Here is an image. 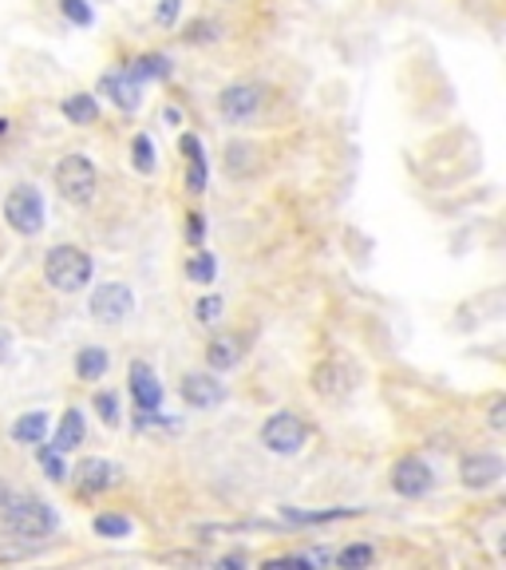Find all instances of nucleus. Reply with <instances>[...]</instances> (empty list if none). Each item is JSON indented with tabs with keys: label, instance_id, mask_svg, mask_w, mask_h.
I'll use <instances>...</instances> for the list:
<instances>
[{
	"label": "nucleus",
	"instance_id": "f257e3e1",
	"mask_svg": "<svg viewBox=\"0 0 506 570\" xmlns=\"http://www.w3.org/2000/svg\"><path fill=\"white\" fill-rule=\"evenodd\" d=\"M60 515L36 499V495H4V507H0V531L17 535V539H48L56 535Z\"/></svg>",
	"mask_w": 506,
	"mask_h": 570
},
{
	"label": "nucleus",
	"instance_id": "f03ea898",
	"mask_svg": "<svg viewBox=\"0 0 506 570\" xmlns=\"http://www.w3.org/2000/svg\"><path fill=\"white\" fill-rule=\"evenodd\" d=\"M44 277L56 294H80L92 282V257L80 246H52L44 254Z\"/></svg>",
	"mask_w": 506,
	"mask_h": 570
},
{
	"label": "nucleus",
	"instance_id": "7ed1b4c3",
	"mask_svg": "<svg viewBox=\"0 0 506 570\" xmlns=\"http://www.w3.org/2000/svg\"><path fill=\"white\" fill-rule=\"evenodd\" d=\"M52 179H56V190L64 194V202H72V207H87L95 199V190H99V175H95V162L87 155H64Z\"/></svg>",
	"mask_w": 506,
	"mask_h": 570
},
{
	"label": "nucleus",
	"instance_id": "20e7f679",
	"mask_svg": "<svg viewBox=\"0 0 506 570\" xmlns=\"http://www.w3.org/2000/svg\"><path fill=\"white\" fill-rule=\"evenodd\" d=\"M44 194H40L32 182H17L4 199V222H9L17 234H40L44 230Z\"/></svg>",
	"mask_w": 506,
	"mask_h": 570
},
{
	"label": "nucleus",
	"instance_id": "39448f33",
	"mask_svg": "<svg viewBox=\"0 0 506 570\" xmlns=\"http://www.w3.org/2000/svg\"><path fill=\"white\" fill-rule=\"evenodd\" d=\"M262 444L273 456H297L301 447L309 444V424L297 412H273L262 424Z\"/></svg>",
	"mask_w": 506,
	"mask_h": 570
},
{
	"label": "nucleus",
	"instance_id": "423d86ee",
	"mask_svg": "<svg viewBox=\"0 0 506 570\" xmlns=\"http://www.w3.org/2000/svg\"><path fill=\"white\" fill-rule=\"evenodd\" d=\"M87 309H92V317L99 325H119L131 317L135 309V294H131V285H123V282H104L99 289L92 294V302H87Z\"/></svg>",
	"mask_w": 506,
	"mask_h": 570
},
{
	"label": "nucleus",
	"instance_id": "0eeeda50",
	"mask_svg": "<svg viewBox=\"0 0 506 570\" xmlns=\"http://www.w3.org/2000/svg\"><path fill=\"white\" fill-rule=\"evenodd\" d=\"M392 487H396V495H403V499H423V495L435 487L432 464L420 456H403L400 464L392 467Z\"/></svg>",
	"mask_w": 506,
	"mask_h": 570
},
{
	"label": "nucleus",
	"instance_id": "6e6552de",
	"mask_svg": "<svg viewBox=\"0 0 506 570\" xmlns=\"http://www.w3.org/2000/svg\"><path fill=\"white\" fill-rule=\"evenodd\" d=\"M67 479H75V487H80L84 495H104L123 479V467L112 464V460L92 456V460H84V464L75 467V472H67Z\"/></svg>",
	"mask_w": 506,
	"mask_h": 570
},
{
	"label": "nucleus",
	"instance_id": "1a4fd4ad",
	"mask_svg": "<svg viewBox=\"0 0 506 570\" xmlns=\"http://www.w3.org/2000/svg\"><path fill=\"white\" fill-rule=\"evenodd\" d=\"M460 475H463V487H471V492H487V487H495L498 479H503L506 467L495 452H471V456H463Z\"/></svg>",
	"mask_w": 506,
	"mask_h": 570
},
{
	"label": "nucleus",
	"instance_id": "9d476101",
	"mask_svg": "<svg viewBox=\"0 0 506 570\" xmlns=\"http://www.w3.org/2000/svg\"><path fill=\"white\" fill-rule=\"evenodd\" d=\"M257 107H262V87L257 84H230L222 95H218V112H222L230 124H245V119H253Z\"/></svg>",
	"mask_w": 506,
	"mask_h": 570
},
{
	"label": "nucleus",
	"instance_id": "9b49d317",
	"mask_svg": "<svg viewBox=\"0 0 506 570\" xmlns=\"http://www.w3.org/2000/svg\"><path fill=\"white\" fill-rule=\"evenodd\" d=\"M127 389H131V400L139 412H159L162 409V384L159 377H155V369L143 361L131 365V372H127Z\"/></svg>",
	"mask_w": 506,
	"mask_h": 570
},
{
	"label": "nucleus",
	"instance_id": "f8f14e48",
	"mask_svg": "<svg viewBox=\"0 0 506 570\" xmlns=\"http://www.w3.org/2000/svg\"><path fill=\"white\" fill-rule=\"evenodd\" d=\"M182 400L190 409H214V404L225 400V389L214 372H187L182 377Z\"/></svg>",
	"mask_w": 506,
	"mask_h": 570
},
{
	"label": "nucleus",
	"instance_id": "ddd939ff",
	"mask_svg": "<svg viewBox=\"0 0 506 570\" xmlns=\"http://www.w3.org/2000/svg\"><path fill=\"white\" fill-rule=\"evenodd\" d=\"M245 357V337L242 332H222L207 345V365L214 372H230Z\"/></svg>",
	"mask_w": 506,
	"mask_h": 570
},
{
	"label": "nucleus",
	"instance_id": "4468645a",
	"mask_svg": "<svg viewBox=\"0 0 506 570\" xmlns=\"http://www.w3.org/2000/svg\"><path fill=\"white\" fill-rule=\"evenodd\" d=\"M182 155H187V187L190 194H207V151L198 135H182Z\"/></svg>",
	"mask_w": 506,
	"mask_h": 570
},
{
	"label": "nucleus",
	"instance_id": "2eb2a0df",
	"mask_svg": "<svg viewBox=\"0 0 506 570\" xmlns=\"http://www.w3.org/2000/svg\"><path fill=\"white\" fill-rule=\"evenodd\" d=\"M348 384H352V380H348L345 365L325 361V365H317V369H313V389H317L325 400H340L348 392Z\"/></svg>",
	"mask_w": 506,
	"mask_h": 570
},
{
	"label": "nucleus",
	"instance_id": "dca6fc26",
	"mask_svg": "<svg viewBox=\"0 0 506 570\" xmlns=\"http://www.w3.org/2000/svg\"><path fill=\"white\" fill-rule=\"evenodd\" d=\"M104 92H112V99L123 107V112H135L139 107V99H143V87H139V80L123 67V72H112V76H104Z\"/></svg>",
	"mask_w": 506,
	"mask_h": 570
},
{
	"label": "nucleus",
	"instance_id": "f3484780",
	"mask_svg": "<svg viewBox=\"0 0 506 570\" xmlns=\"http://www.w3.org/2000/svg\"><path fill=\"white\" fill-rule=\"evenodd\" d=\"M107 365H112V357H107V349H99V345H84V349L75 352V377L87 380V384L104 380Z\"/></svg>",
	"mask_w": 506,
	"mask_h": 570
},
{
	"label": "nucleus",
	"instance_id": "a211bd4d",
	"mask_svg": "<svg viewBox=\"0 0 506 570\" xmlns=\"http://www.w3.org/2000/svg\"><path fill=\"white\" fill-rule=\"evenodd\" d=\"M84 432H87V424H84V412L80 409H67L64 412V420H60L56 424V440H52V447H56V452H75V447L84 444Z\"/></svg>",
	"mask_w": 506,
	"mask_h": 570
},
{
	"label": "nucleus",
	"instance_id": "6ab92c4d",
	"mask_svg": "<svg viewBox=\"0 0 506 570\" xmlns=\"http://www.w3.org/2000/svg\"><path fill=\"white\" fill-rule=\"evenodd\" d=\"M44 436H48V412H24V416L12 424V440L24 447L44 444Z\"/></svg>",
	"mask_w": 506,
	"mask_h": 570
},
{
	"label": "nucleus",
	"instance_id": "aec40b11",
	"mask_svg": "<svg viewBox=\"0 0 506 570\" xmlns=\"http://www.w3.org/2000/svg\"><path fill=\"white\" fill-rule=\"evenodd\" d=\"M60 112H64V119H72V124H95V119H99V99L87 92H75L60 104Z\"/></svg>",
	"mask_w": 506,
	"mask_h": 570
},
{
	"label": "nucleus",
	"instance_id": "412c9836",
	"mask_svg": "<svg viewBox=\"0 0 506 570\" xmlns=\"http://www.w3.org/2000/svg\"><path fill=\"white\" fill-rule=\"evenodd\" d=\"M253 167H257V151H253V142H230V147H225V171L234 175V179L253 175Z\"/></svg>",
	"mask_w": 506,
	"mask_h": 570
},
{
	"label": "nucleus",
	"instance_id": "4be33fe9",
	"mask_svg": "<svg viewBox=\"0 0 506 570\" xmlns=\"http://www.w3.org/2000/svg\"><path fill=\"white\" fill-rule=\"evenodd\" d=\"M135 80H167L170 76V56H159V52H147L139 56L131 67H127Z\"/></svg>",
	"mask_w": 506,
	"mask_h": 570
},
{
	"label": "nucleus",
	"instance_id": "5701e85b",
	"mask_svg": "<svg viewBox=\"0 0 506 570\" xmlns=\"http://www.w3.org/2000/svg\"><path fill=\"white\" fill-rule=\"evenodd\" d=\"M92 531L104 535V539H127V535H131V519H127V515L104 511V515H95L92 519Z\"/></svg>",
	"mask_w": 506,
	"mask_h": 570
},
{
	"label": "nucleus",
	"instance_id": "b1692460",
	"mask_svg": "<svg viewBox=\"0 0 506 570\" xmlns=\"http://www.w3.org/2000/svg\"><path fill=\"white\" fill-rule=\"evenodd\" d=\"M214 274H218V262H214V254H210V250H198V254H190V262H187V277H190V282L210 285V282H214Z\"/></svg>",
	"mask_w": 506,
	"mask_h": 570
},
{
	"label": "nucleus",
	"instance_id": "393cba45",
	"mask_svg": "<svg viewBox=\"0 0 506 570\" xmlns=\"http://www.w3.org/2000/svg\"><path fill=\"white\" fill-rule=\"evenodd\" d=\"M182 40H187V44H218V40H222V24L210 17L190 20V29L182 32Z\"/></svg>",
	"mask_w": 506,
	"mask_h": 570
},
{
	"label": "nucleus",
	"instance_id": "a878e982",
	"mask_svg": "<svg viewBox=\"0 0 506 570\" xmlns=\"http://www.w3.org/2000/svg\"><path fill=\"white\" fill-rule=\"evenodd\" d=\"M40 447V452H36V456H40V467H44V475H48V479H52V484H64V479H67V464H64V452H56V447H52V444H36Z\"/></svg>",
	"mask_w": 506,
	"mask_h": 570
},
{
	"label": "nucleus",
	"instance_id": "bb28decb",
	"mask_svg": "<svg viewBox=\"0 0 506 570\" xmlns=\"http://www.w3.org/2000/svg\"><path fill=\"white\" fill-rule=\"evenodd\" d=\"M333 562L345 567V570H360V567H372L376 551H372V547H365V542H357V547H345V551L333 555Z\"/></svg>",
	"mask_w": 506,
	"mask_h": 570
},
{
	"label": "nucleus",
	"instance_id": "cd10ccee",
	"mask_svg": "<svg viewBox=\"0 0 506 570\" xmlns=\"http://www.w3.org/2000/svg\"><path fill=\"white\" fill-rule=\"evenodd\" d=\"M348 515H357V507H333V511H293L289 507L285 519L305 527V522H337V519H348Z\"/></svg>",
	"mask_w": 506,
	"mask_h": 570
},
{
	"label": "nucleus",
	"instance_id": "c85d7f7f",
	"mask_svg": "<svg viewBox=\"0 0 506 570\" xmlns=\"http://www.w3.org/2000/svg\"><path fill=\"white\" fill-rule=\"evenodd\" d=\"M222 309H225V302H222V297H218V294L198 297V305H194L198 325H218V321H222Z\"/></svg>",
	"mask_w": 506,
	"mask_h": 570
},
{
	"label": "nucleus",
	"instance_id": "c756f323",
	"mask_svg": "<svg viewBox=\"0 0 506 570\" xmlns=\"http://www.w3.org/2000/svg\"><path fill=\"white\" fill-rule=\"evenodd\" d=\"M60 12H64V20H72L75 29H87V24L95 20V12H92L87 0H60Z\"/></svg>",
	"mask_w": 506,
	"mask_h": 570
},
{
	"label": "nucleus",
	"instance_id": "7c9ffc66",
	"mask_svg": "<svg viewBox=\"0 0 506 570\" xmlns=\"http://www.w3.org/2000/svg\"><path fill=\"white\" fill-rule=\"evenodd\" d=\"M95 412H99V420L107 428H119V400H115V392H95Z\"/></svg>",
	"mask_w": 506,
	"mask_h": 570
},
{
	"label": "nucleus",
	"instance_id": "2f4dec72",
	"mask_svg": "<svg viewBox=\"0 0 506 570\" xmlns=\"http://www.w3.org/2000/svg\"><path fill=\"white\" fill-rule=\"evenodd\" d=\"M135 171L139 175L155 171V147H150L147 135H135Z\"/></svg>",
	"mask_w": 506,
	"mask_h": 570
},
{
	"label": "nucleus",
	"instance_id": "473e14b6",
	"mask_svg": "<svg viewBox=\"0 0 506 570\" xmlns=\"http://www.w3.org/2000/svg\"><path fill=\"white\" fill-rule=\"evenodd\" d=\"M179 9H182V0H162L159 9H155V20H159L162 29H175V20H179Z\"/></svg>",
	"mask_w": 506,
	"mask_h": 570
},
{
	"label": "nucleus",
	"instance_id": "72a5a7b5",
	"mask_svg": "<svg viewBox=\"0 0 506 570\" xmlns=\"http://www.w3.org/2000/svg\"><path fill=\"white\" fill-rule=\"evenodd\" d=\"M187 238L194 246H202V238H207V219H202V214H190L187 219Z\"/></svg>",
	"mask_w": 506,
	"mask_h": 570
},
{
	"label": "nucleus",
	"instance_id": "f704fd0d",
	"mask_svg": "<svg viewBox=\"0 0 506 570\" xmlns=\"http://www.w3.org/2000/svg\"><path fill=\"white\" fill-rule=\"evenodd\" d=\"M491 428H495V432H503L506 428V397H495L491 400Z\"/></svg>",
	"mask_w": 506,
	"mask_h": 570
},
{
	"label": "nucleus",
	"instance_id": "c9c22d12",
	"mask_svg": "<svg viewBox=\"0 0 506 570\" xmlns=\"http://www.w3.org/2000/svg\"><path fill=\"white\" fill-rule=\"evenodd\" d=\"M4 352H9V332L0 329V357H4Z\"/></svg>",
	"mask_w": 506,
	"mask_h": 570
},
{
	"label": "nucleus",
	"instance_id": "e433bc0d",
	"mask_svg": "<svg viewBox=\"0 0 506 570\" xmlns=\"http://www.w3.org/2000/svg\"><path fill=\"white\" fill-rule=\"evenodd\" d=\"M4 131H9V119H0V135H4Z\"/></svg>",
	"mask_w": 506,
	"mask_h": 570
}]
</instances>
